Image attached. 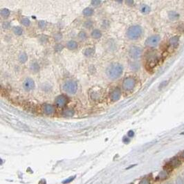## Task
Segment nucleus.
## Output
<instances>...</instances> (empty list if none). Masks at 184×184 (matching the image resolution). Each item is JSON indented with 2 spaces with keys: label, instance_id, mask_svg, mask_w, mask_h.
<instances>
[{
  "label": "nucleus",
  "instance_id": "f257e3e1",
  "mask_svg": "<svg viewBox=\"0 0 184 184\" xmlns=\"http://www.w3.org/2000/svg\"><path fill=\"white\" fill-rule=\"evenodd\" d=\"M123 67L119 63H113L106 70V74L111 80H116L122 76Z\"/></svg>",
  "mask_w": 184,
  "mask_h": 184
},
{
  "label": "nucleus",
  "instance_id": "f03ea898",
  "mask_svg": "<svg viewBox=\"0 0 184 184\" xmlns=\"http://www.w3.org/2000/svg\"><path fill=\"white\" fill-rule=\"evenodd\" d=\"M142 34L143 29L141 26L138 25H134L127 29L126 35H127L128 39L130 40H136L140 38Z\"/></svg>",
  "mask_w": 184,
  "mask_h": 184
},
{
  "label": "nucleus",
  "instance_id": "7ed1b4c3",
  "mask_svg": "<svg viewBox=\"0 0 184 184\" xmlns=\"http://www.w3.org/2000/svg\"><path fill=\"white\" fill-rule=\"evenodd\" d=\"M63 90L65 91L66 93L70 95H74L77 92L78 90V85L76 81L74 80H67V82H65L63 85Z\"/></svg>",
  "mask_w": 184,
  "mask_h": 184
},
{
  "label": "nucleus",
  "instance_id": "20e7f679",
  "mask_svg": "<svg viewBox=\"0 0 184 184\" xmlns=\"http://www.w3.org/2000/svg\"><path fill=\"white\" fill-rule=\"evenodd\" d=\"M136 85V80L132 77H128L124 79L123 82V88L126 91L132 90Z\"/></svg>",
  "mask_w": 184,
  "mask_h": 184
},
{
  "label": "nucleus",
  "instance_id": "39448f33",
  "mask_svg": "<svg viewBox=\"0 0 184 184\" xmlns=\"http://www.w3.org/2000/svg\"><path fill=\"white\" fill-rule=\"evenodd\" d=\"M160 40H161V38H160L159 35H152L146 40V41H145V44H146V46L149 47H155L159 43Z\"/></svg>",
  "mask_w": 184,
  "mask_h": 184
},
{
  "label": "nucleus",
  "instance_id": "423d86ee",
  "mask_svg": "<svg viewBox=\"0 0 184 184\" xmlns=\"http://www.w3.org/2000/svg\"><path fill=\"white\" fill-rule=\"evenodd\" d=\"M142 55V49L138 46H132L129 50V55L133 59H138Z\"/></svg>",
  "mask_w": 184,
  "mask_h": 184
},
{
  "label": "nucleus",
  "instance_id": "0eeeda50",
  "mask_svg": "<svg viewBox=\"0 0 184 184\" xmlns=\"http://www.w3.org/2000/svg\"><path fill=\"white\" fill-rule=\"evenodd\" d=\"M35 84L33 79L31 78H27L25 79L23 83V87L26 91H30L35 88Z\"/></svg>",
  "mask_w": 184,
  "mask_h": 184
},
{
  "label": "nucleus",
  "instance_id": "6e6552de",
  "mask_svg": "<svg viewBox=\"0 0 184 184\" xmlns=\"http://www.w3.org/2000/svg\"><path fill=\"white\" fill-rule=\"evenodd\" d=\"M158 61V57L157 55L155 53H149L148 54V58L147 60V65L149 67H155L157 64V62Z\"/></svg>",
  "mask_w": 184,
  "mask_h": 184
},
{
  "label": "nucleus",
  "instance_id": "1a4fd4ad",
  "mask_svg": "<svg viewBox=\"0 0 184 184\" xmlns=\"http://www.w3.org/2000/svg\"><path fill=\"white\" fill-rule=\"evenodd\" d=\"M67 103V98L64 95L58 96L55 100V105L59 107H63L65 106V105Z\"/></svg>",
  "mask_w": 184,
  "mask_h": 184
},
{
  "label": "nucleus",
  "instance_id": "9d476101",
  "mask_svg": "<svg viewBox=\"0 0 184 184\" xmlns=\"http://www.w3.org/2000/svg\"><path fill=\"white\" fill-rule=\"evenodd\" d=\"M110 99L113 102L118 101L121 97V91L119 88H116L110 93Z\"/></svg>",
  "mask_w": 184,
  "mask_h": 184
},
{
  "label": "nucleus",
  "instance_id": "9b49d317",
  "mask_svg": "<svg viewBox=\"0 0 184 184\" xmlns=\"http://www.w3.org/2000/svg\"><path fill=\"white\" fill-rule=\"evenodd\" d=\"M43 112L44 114L47 116H51L54 114L55 112V108L53 105L45 104L43 106Z\"/></svg>",
  "mask_w": 184,
  "mask_h": 184
},
{
  "label": "nucleus",
  "instance_id": "f8f14e48",
  "mask_svg": "<svg viewBox=\"0 0 184 184\" xmlns=\"http://www.w3.org/2000/svg\"><path fill=\"white\" fill-rule=\"evenodd\" d=\"M179 44V38L178 37H173L169 40V45L172 49L177 48V46Z\"/></svg>",
  "mask_w": 184,
  "mask_h": 184
},
{
  "label": "nucleus",
  "instance_id": "ddd939ff",
  "mask_svg": "<svg viewBox=\"0 0 184 184\" xmlns=\"http://www.w3.org/2000/svg\"><path fill=\"white\" fill-rule=\"evenodd\" d=\"M78 43H77L76 41H74V40H69L67 43V49L71 51L76 50V49L78 48Z\"/></svg>",
  "mask_w": 184,
  "mask_h": 184
},
{
  "label": "nucleus",
  "instance_id": "4468645a",
  "mask_svg": "<svg viewBox=\"0 0 184 184\" xmlns=\"http://www.w3.org/2000/svg\"><path fill=\"white\" fill-rule=\"evenodd\" d=\"M74 110L71 108H66L63 111L62 114L65 117H72L74 115Z\"/></svg>",
  "mask_w": 184,
  "mask_h": 184
},
{
  "label": "nucleus",
  "instance_id": "2eb2a0df",
  "mask_svg": "<svg viewBox=\"0 0 184 184\" xmlns=\"http://www.w3.org/2000/svg\"><path fill=\"white\" fill-rule=\"evenodd\" d=\"M91 37L95 40H98L102 37V33L99 29H94L91 32Z\"/></svg>",
  "mask_w": 184,
  "mask_h": 184
},
{
  "label": "nucleus",
  "instance_id": "dca6fc26",
  "mask_svg": "<svg viewBox=\"0 0 184 184\" xmlns=\"http://www.w3.org/2000/svg\"><path fill=\"white\" fill-rule=\"evenodd\" d=\"M95 53V48L94 47H89L85 49L84 51V55L86 57H91Z\"/></svg>",
  "mask_w": 184,
  "mask_h": 184
},
{
  "label": "nucleus",
  "instance_id": "f3484780",
  "mask_svg": "<svg viewBox=\"0 0 184 184\" xmlns=\"http://www.w3.org/2000/svg\"><path fill=\"white\" fill-rule=\"evenodd\" d=\"M94 13L93 9L91 8H85L82 11L83 15L85 17H91V15H93V14Z\"/></svg>",
  "mask_w": 184,
  "mask_h": 184
},
{
  "label": "nucleus",
  "instance_id": "a211bd4d",
  "mask_svg": "<svg viewBox=\"0 0 184 184\" xmlns=\"http://www.w3.org/2000/svg\"><path fill=\"white\" fill-rule=\"evenodd\" d=\"M30 69L32 72L33 73H38L40 71V66L38 65L37 62H33L31 64L30 66Z\"/></svg>",
  "mask_w": 184,
  "mask_h": 184
},
{
  "label": "nucleus",
  "instance_id": "6ab92c4d",
  "mask_svg": "<svg viewBox=\"0 0 184 184\" xmlns=\"http://www.w3.org/2000/svg\"><path fill=\"white\" fill-rule=\"evenodd\" d=\"M18 59H19V61L22 64H24L28 60V55L26 53L23 52V53H21L20 55H19V57H18Z\"/></svg>",
  "mask_w": 184,
  "mask_h": 184
},
{
  "label": "nucleus",
  "instance_id": "aec40b11",
  "mask_svg": "<svg viewBox=\"0 0 184 184\" xmlns=\"http://www.w3.org/2000/svg\"><path fill=\"white\" fill-rule=\"evenodd\" d=\"M10 12L7 8H3L1 10V16L4 18H7L10 15Z\"/></svg>",
  "mask_w": 184,
  "mask_h": 184
},
{
  "label": "nucleus",
  "instance_id": "412c9836",
  "mask_svg": "<svg viewBox=\"0 0 184 184\" xmlns=\"http://www.w3.org/2000/svg\"><path fill=\"white\" fill-rule=\"evenodd\" d=\"M13 33L17 35H21L23 33V30L20 26H15L13 29Z\"/></svg>",
  "mask_w": 184,
  "mask_h": 184
},
{
  "label": "nucleus",
  "instance_id": "4be33fe9",
  "mask_svg": "<svg viewBox=\"0 0 184 184\" xmlns=\"http://www.w3.org/2000/svg\"><path fill=\"white\" fill-rule=\"evenodd\" d=\"M140 10H141V12L143 14H147L150 12V8H149L148 6L145 5V4L144 5L141 6Z\"/></svg>",
  "mask_w": 184,
  "mask_h": 184
},
{
  "label": "nucleus",
  "instance_id": "5701e85b",
  "mask_svg": "<svg viewBox=\"0 0 184 184\" xmlns=\"http://www.w3.org/2000/svg\"><path fill=\"white\" fill-rule=\"evenodd\" d=\"M78 38H79V40H82V41H84V40H85L87 39V35L86 32H85V31H80V33H78Z\"/></svg>",
  "mask_w": 184,
  "mask_h": 184
},
{
  "label": "nucleus",
  "instance_id": "b1692460",
  "mask_svg": "<svg viewBox=\"0 0 184 184\" xmlns=\"http://www.w3.org/2000/svg\"><path fill=\"white\" fill-rule=\"evenodd\" d=\"M20 22L23 26H26V27L29 26L30 24H31V21L29 20V19H28L26 18H22V20H21Z\"/></svg>",
  "mask_w": 184,
  "mask_h": 184
},
{
  "label": "nucleus",
  "instance_id": "393cba45",
  "mask_svg": "<svg viewBox=\"0 0 184 184\" xmlns=\"http://www.w3.org/2000/svg\"><path fill=\"white\" fill-rule=\"evenodd\" d=\"M64 48V46L62 44H57L55 46L54 49L55 51H56V52H60V51H61L63 50Z\"/></svg>",
  "mask_w": 184,
  "mask_h": 184
},
{
  "label": "nucleus",
  "instance_id": "a878e982",
  "mask_svg": "<svg viewBox=\"0 0 184 184\" xmlns=\"http://www.w3.org/2000/svg\"><path fill=\"white\" fill-rule=\"evenodd\" d=\"M92 26H93V22L91 20H87L84 23V26L87 29H90Z\"/></svg>",
  "mask_w": 184,
  "mask_h": 184
},
{
  "label": "nucleus",
  "instance_id": "bb28decb",
  "mask_svg": "<svg viewBox=\"0 0 184 184\" xmlns=\"http://www.w3.org/2000/svg\"><path fill=\"white\" fill-rule=\"evenodd\" d=\"M38 25L40 29H43L46 26V22H44V21H40V22H38Z\"/></svg>",
  "mask_w": 184,
  "mask_h": 184
},
{
  "label": "nucleus",
  "instance_id": "cd10ccee",
  "mask_svg": "<svg viewBox=\"0 0 184 184\" xmlns=\"http://www.w3.org/2000/svg\"><path fill=\"white\" fill-rule=\"evenodd\" d=\"M62 38H63V35H62L61 33H57L56 34H55L54 35L55 40H56V41H60V40H62Z\"/></svg>",
  "mask_w": 184,
  "mask_h": 184
},
{
  "label": "nucleus",
  "instance_id": "c85d7f7f",
  "mask_svg": "<svg viewBox=\"0 0 184 184\" xmlns=\"http://www.w3.org/2000/svg\"><path fill=\"white\" fill-rule=\"evenodd\" d=\"M139 184H150V181H149V179L145 178L143 179V180H141V181Z\"/></svg>",
  "mask_w": 184,
  "mask_h": 184
},
{
  "label": "nucleus",
  "instance_id": "c756f323",
  "mask_svg": "<svg viewBox=\"0 0 184 184\" xmlns=\"http://www.w3.org/2000/svg\"><path fill=\"white\" fill-rule=\"evenodd\" d=\"M91 4L92 6H100V4H101V1H91Z\"/></svg>",
  "mask_w": 184,
  "mask_h": 184
},
{
  "label": "nucleus",
  "instance_id": "7c9ffc66",
  "mask_svg": "<svg viewBox=\"0 0 184 184\" xmlns=\"http://www.w3.org/2000/svg\"><path fill=\"white\" fill-rule=\"evenodd\" d=\"M10 26V24L8 22H5L3 24V27L4 29H8Z\"/></svg>",
  "mask_w": 184,
  "mask_h": 184
},
{
  "label": "nucleus",
  "instance_id": "2f4dec72",
  "mask_svg": "<svg viewBox=\"0 0 184 184\" xmlns=\"http://www.w3.org/2000/svg\"><path fill=\"white\" fill-rule=\"evenodd\" d=\"M172 13V15H170V17L171 18H172V20H174V19H176V18H178V15H177V13L175 14V15H174V12H172V13Z\"/></svg>",
  "mask_w": 184,
  "mask_h": 184
},
{
  "label": "nucleus",
  "instance_id": "473e14b6",
  "mask_svg": "<svg viewBox=\"0 0 184 184\" xmlns=\"http://www.w3.org/2000/svg\"><path fill=\"white\" fill-rule=\"evenodd\" d=\"M127 135H128V136H130V137H132V136H134V132L133 131H130L129 132H128Z\"/></svg>",
  "mask_w": 184,
  "mask_h": 184
},
{
  "label": "nucleus",
  "instance_id": "72a5a7b5",
  "mask_svg": "<svg viewBox=\"0 0 184 184\" xmlns=\"http://www.w3.org/2000/svg\"><path fill=\"white\" fill-rule=\"evenodd\" d=\"M126 4L129 6H132L134 4V1H126Z\"/></svg>",
  "mask_w": 184,
  "mask_h": 184
},
{
  "label": "nucleus",
  "instance_id": "f704fd0d",
  "mask_svg": "<svg viewBox=\"0 0 184 184\" xmlns=\"http://www.w3.org/2000/svg\"><path fill=\"white\" fill-rule=\"evenodd\" d=\"M181 157H182L183 159H184V151L182 152V154H181Z\"/></svg>",
  "mask_w": 184,
  "mask_h": 184
},
{
  "label": "nucleus",
  "instance_id": "c9c22d12",
  "mask_svg": "<svg viewBox=\"0 0 184 184\" xmlns=\"http://www.w3.org/2000/svg\"><path fill=\"white\" fill-rule=\"evenodd\" d=\"M163 184H170V183H163Z\"/></svg>",
  "mask_w": 184,
  "mask_h": 184
}]
</instances>
